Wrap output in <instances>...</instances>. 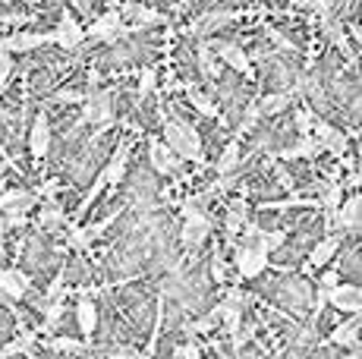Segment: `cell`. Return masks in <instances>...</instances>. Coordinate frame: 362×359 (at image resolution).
Segmentation results:
<instances>
[{
	"instance_id": "6da1fadb",
	"label": "cell",
	"mask_w": 362,
	"mask_h": 359,
	"mask_svg": "<svg viewBox=\"0 0 362 359\" xmlns=\"http://www.w3.org/2000/svg\"><path fill=\"white\" fill-rule=\"evenodd\" d=\"M164 133H167V148L170 151H177L180 158H189V161H202V142L192 126H186L180 120H167Z\"/></svg>"
},
{
	"instance_id": "7a4b0ae2",
	"label": "cell",
	"mask_w": 362,
	"mask_h": 359,
	"mask_svg": "<svg viewBox=\"0 0 362 359\" xmlns=\"http://www.w3.org/2000/svg\"><path fill=\"white\" fill-rule=\"evenodd\" d=\"M183 215H186L183 246H189V249H199V246L208 240V233H211V220L202 215L199 208H192V205H183Z\"/></svg>"
},
{
	"instance_id": "3957f363",
	"label": "cell",
	"mask_w": 362,
	"mask_h": 359,
	"mask_svg": "<svg viewBox=\"0 0 362 359\" xmlns=\"http://www.w3.org/2000/svg\"><path fill=\"white\" fill-rule=\"evenodd\" d=\"M236 268H240L243 278H259L264 268H268V252L255 243H243L236 249Z\"/></svg>"
},
{
	"instance_id": "277c9868",
	"label": "cell",
	"mask_w": 362,
	"mask_h": 359,
	"mask_svg": "<svg viewBox=\"0 0 362 359\" xmlns=\"http://www.w3.org/2000/svg\"><path fill=\"white\" fill-rule=\"evenodd\" d=\"M54 41H57L64 51H76V47L86 41V29L76 23L73 13H66V10L60 13V23H57V29H54Z\"/></svg>"
},
{
	"instance_id": "5b68a950",
	"label": "cell",
	"mask_w": 362,
	"mask_h": 359,
	"mask_svg": "<svg viewBox=\"0 0 362 359\" xmlns=\"http://www.w3.org/2000/svg\"><path fill=\"white\" fill-rule=\"evenodd\" d=\"M208 45H211V51L218 54V60H224V64L233 66L236 73L252 76V64H249L246 51H243L240 45H230V41H208Z\"/></svg>"
},
{
	"instance_id": "8992f818",
	"label": "cell",
	"mask_w": 362,
	"mask_h": 359,
	"mask_svg": "<svg viewBox=\"0 0 362 359\" xmlns=\"http://www.w3.org/2000/svg\"><path fill=\"white\" fill-rule=\"evenodd\" d=\"M82 105L86 107H82V120L79 123H107L110 120V92L107 88L86 95Z\"/></svg>"
},
{
	"instance_id": "52a82bcc",
	"label": "cell",
	"mask_w": 362,
	"mask_h": 359,
	"mask_svg": "<svg viewBox=\"0 0 362 359\" xmlns=\"http://www.w3.org/2000/svg\"><path fill=\"white\" fill-rule=\"evenodd\" d=\"M318 133V145H322V151H331L334 158H344L346 155V145H350V139H346L340 129H334L328 120H315L312 123Z\"/></svg>"
},
{
	"instance_id": "ba28073f",
	"label": "cell",
	"mask_w": 362,
	"mask_h": 359,
	"mask_svg": "<svg viewBox=\"0 0 362 359\" xmlns=\"http://www.w3.org/2000/svg\"><path fill=\"white\" fill-rule=\"evenodd\" d=\"M331 224L340 230H362V196H353L346 205L331 211Z\"/></svg>"
},
{
	"instance_id": "9c48e42d",
	"label": "cell",
	"mask_w": 362,
	"mask_h": 359,
	"mask_svg": "<svg viewBox=\"0 0 362 359\" xmlns=\"http://www.w3.org/2000/svg\"><path fill=\"white\" fill-rule=\"evenodd\" d=\"M328 300L340 312H353V315H362V290L353 287V284H334L328 290Z\"/></svg>"
},
{
	"instance_id": "30bf717a",
	"label": "cell",
	"mask_w": 362,
	"mask_h": 359,
	"mask_svg": "<svg viewBox=\"0 0 362 359\" xmlns=\"http://www.w3.org/2000/svg\"><path fill=\"white\" fill-rule=\"evenodd\" d=\"M123 32H127V29L120 25V13L110 10V13H104V16H98L92 25H88L86 35L92 41H117Z\"/></svg>"
},
{
	"instance_id": "8fae6325",
	"label": "cell",
	"mask_w": 362,
	"mask_h": 359,
	"mask_svg": "<svg viewBox=\"0 0 362 359\" xmlns=\"http://www.w3.org/2000/svg\"><path fill=\"white\" fill-rule=\"evenodd\" d=\"M54 41V32H13V35L4 38V47L6 51H16V54H25V51H35L41 45H51Z\"/></svg>"
},
{
	"instance_id": "7c38bea8",
	"label": "cell",
	"mask_w": 362,
	"mask_h": 359,
	"mask_svg": "<svg viewBox=\"0 0 362 359\" xmlns=\"http://www.w3.org/2000/svg\"><path fill=\"white\" fill-rule=\"evenodd\" d=\"M47 148H51V123H47L45 114H38L32 123V133H29V151H32V158L41 161V158L47 155Z\"/></svg>"
},
{
	"instance_id": "4fadbf2b",
	"label": "cell",
	"mask_w": 362,
	"mask_h": 359,
	"mask_svg": "<svg viewBox=\"0 0 362 359\" xmlns=\"http://www.w3.org/2000/svg\"><path fill=\"white\" fill-rule=\"evenodd\" d=\"M0 293L6 300H23L29 293V278L16 268H0Z\"/></svg>"
},
{
	"instance_id": "5bb4252c",
	"label": "cell",
	"mask_w": 362,
	"mask_h": 359,
	"mask_svg": "<svg viewBox=\"0 0 362 359\" xmlns=\"http://www.w3.org/2000/svg\"><path fill=\"white\" fill-rule=\"evenodd\" d=\"M236 19V13H227V10H214V13H205V16H199L196 23H192V32L196 35H211V32H218V29H224V25H230Z\"/></svg>"
},
{
	"instance_id": "9a60e30c",
	"label": "cell",
	"mask_w": 362,
	"mask_h": 359,
	"mask_svg": "<svg viewBox=\"0 0 362 359\" xmlns=\"http://www.w3.org/2000/svg\"><path fill=\"white\" fill-rule=\"evenodd\" d=\"M148 155H151V167H155L158 174H177V170H180V158H177V151H170L167 145L151 142Z\"/></svg>"
},
{
	"instance_id": "2e32d148",
	"label": "cell",
	"mask_w": 362,
	"mask_h": 359,
	"mask_svg": "<svg viewBox=\"0 0 362 359\" xmlns=\"http://www.w3.org/2000/svg\"><path fill=\"white\" fill-rule=\"evenodd\" d=\"M76 322H79V331L86 337H92L95 328H98V309H95L92 300H88V290H82V296H79V306H76Z\"/></svg>"
},
{
	"instance_id": "e0dca14e",
	"label": "cell",
	"mask_w": 362,
	"mask_h": 359,
	"mask_svg": "<svg viewBox=\"0 0 362 359\" xmlns=\"http://www.w3.org/2000/svg\"><path fill=\"white\" fill-rule=\"evenodd\" d=\"M38 202V196L29 189H6L0 196V211H29Z\"/></svg>"
},
{
	"instance_id": "ac0fdd59",
	"label": "cell",
	"mask_w": 362,
	"mask_h": 359,
	"mask_svg": "<svg viewBox=\"0 0 362 359\" xmlns=\"http://www.w3.org/2000/svg\"><path fill=\"white\" fill-rule=\"evenodd\" d=\"M299 98V92L296 88H287V92H274V95H264L262 98V114H268V117H274V114H281L284 107H290L293 101Z\"/></svg>"
},
{
	"instance_id": "d6986e66",
	"label": "cell",
	"mask_w": 362,
	"mask_h": 359,
	"mask_svg": "<svg viewBox=\"0 0 362 359\" xmlns=\"http://www.w3.org/2000/svg\"><path fill=\"white\" fill-rule=\"evenodd\" d=\"M362 328V315H353L350 322H344L340 328H334L331 341L337 343V347H356V331Z\"/></svg>"
},
{
	"instance_id": "ffe728a7",
	"label": "cell",
	"mask_w": 362,
	"mask_h": 359,
	"mask_svg": "<svg viewBox=\"0 0 362 359\" xmlns=\"http://www.w3.org/2000/svg\"><path fill=\"white\" fill-rule=\"evenodd\" d=\"M199 70H202V76H205L208 82H214V79H218V73H221L218 54L211 51V45H208V41H202V45H199Z\"/></svg>"
},
{
	"instance_id": "44dd1931",
	"label": "cell",
	"mask_w": 362,
	"mask_h": 359,
	"mask_svg": "<svg viewBox=\"0 0 362 359\" xmlns=\"http://www.w3.org/2000/svg\"><path fill=\"white\" fill-rule=\"evenodd\" d=\"M322 29H325V35H328L331 45H337L344 54H350V45H346V32H344V23H340V19H334L331 13H328V16H322Z\"/></svg>"
},
{
	"instance_id": "7402d4cb",
	"label": "cell",
	"mask_w": 362,
	"mask_h": 359,
	"mask_svg": "<svg viewBox=\"0 0 362 359\" xmlns=\"http://www.w3.org/2000/svg\"><path fill=\"white\" fill-rule=\"evenodd\" d=\"M322 151V145H318V139H312V136H303L296 145H290V148H284L277 158H287V161H293V158H312Z\"/></svg>"
},
{
	"instance_id": "603a6c76",
	"label": "cell",
	"mask_w": 362,
	"mask_h": 359,
	"mask_svg": "<svg viewBox=\"0 0 362 359\" xmlns=\"http://www.w3.org/2000/svg\"><path fill=\"white\" fill-rule=\"evenodd\" d=\"M127 155H129V145L127 142H120V148H117V155L110 158V164H107V170H104V180L107 183H120L123 180V170H127Z\"/></svg>"
},
{
	"instance_id": "cb8c5ba5",
	"label": "cell",
	"mask_w": 362,
	"mask_h": 359,
	"mask_svg": "<svg viewBox=\"0 0 362 359\" xmlns=\"http://www.w3.org/2000/svg\"><path fill=\"white\" fill-rule=\"evenodd\" d=\"M127 16H129L136 25H158V23H164V16H161V13L148 10V6H136V0H129V6H127Z\"/></svg>"
},
{
	"instance_id": "d4e9b609",
	"label": "cell",
	"mask_w": 362,
	"mask_h": 359,
	"mask_svg": "<svg viewBox=\"0 0 362 359\" xmlns=\"http://www.w3.org/2000/svg\"><path fill=\"white\" fill-rule=\"evenodd\" d=\"M246 218H249V205L246 202H230V211H227V233L230 237H236V233L243 230V224H246Z\"/></svg>"
},
{
	"instance_id": "484cf974",
	"label": "cell",
	"mask_w": 362,
	"mask_h": 359,
	"mask_svg": "<svg viewBox=\"0 0 362 359\" xmlns=\"http://www.w3.org/2000/svg\"><path fill=\"white\" fill-rule=\"evenodd\" d=\"M64 211H60L57 208V205H54V202H47L45 205V208H41V218H38V224L41 227H45V230H57V227H64Z\"/></svg>"
},
{
	"instance_id": "4316f807",
	"label": "cell",
	"mask_w": 362,
	"mask_h": 359,
	"mask_svg": "<svg viewBox=\"0 0 362 359\" xmlns=\"http://www.w3.org/2000/svg\"><path fill=\"white\" fill-rule=\"evenodd\" d=\"M337 249H340V237H328V240H322V243L315 246V252H312V265H315V268H318V265H325V261H328Z\"/></svg>"
},
{
	"instance_id": "83f0119b",
	"label": "cell",
	"mask_w": 362,
	"mask_h": 359,
	"mask_svg": "<svg viewBox=\"0 0 362 359\" xmlns=\"http://www.w3.org/2000/svg\"><path fill=\"white\" fill-rule=\"evenodd\" d=\"M218 322H221V309H211V312H208L205 319L186 324V331H189V334H208V331L218 328Z\"/></svg>"
},
{
	"instance_id": "f1b7e54d",
	"label": "cell",
	"mask_w": 362,
	"mask_h": 359,
	"mask_svg": "<svg viewBox=\"0 0 362 359\" xmlns=\"http://www.w3.org/2000/svg\"><path fill=\"white\" fill-rule=\"evenodd\" d=\"M284 240H287V233H281V230H271V233L259 230V233H255L252 243H255V246H262L264 252H274L277 246H284Z\"/></svg>"
},
{
	"instance_id": "f546056e",
	"label": "cell",
	"mask_w": 362,
	"mask_h": 359,
	"mask_svg": "<svg viewBox=\"0 0 362 359\" xmlns=\"http://www.w3.org/2000/svg\"><path fill=\"white\" fill-rule=\"evenodd\" d=\"M186 95H189V101H192V107L199 110V114H205V117H218V105L214 101H208L202 92H196L192 86H186Z\"/></svg>"
},
{
	"instance_id": "4dcf8cb0",
	"label": "cell",
	"mask_w": 362,
	"mask_h": 359,
	"mask_svg": "<svg viewBox=\"0 0 362 359\" xmlns=\"http://www.w3.org/2000/svg\"><path fill=\"white\" fill-rule=\"evenodd\" d=\"M236 161H240V142H230L224 148V155L218 158V174H230L236 167Z\"/></svg>"
},
{
	"instance_id": "1f68e13d",
	"label": "cell",
	"mask_w": 362,
	"mask_h": 359,
	"mask_svg": "<svg viewBox=\"0 0 362 359\" xmlns=\"http://www.w3.org/2000/svg\"><path fill=\"white\" fill-rule=\"evenodd\" d=\"M51 350H60V353H86L88 347L82 341H73V337H54Z\"/></svg>"
},
{
	"instance_id": "d6a6232c",
	"label": "cell",
	"mask_w": 362,
	"mask_h": 359,
	"mask_svg": "<svg viewBox=\"0 0 362 359\" xmlns=\"http://www.w3.org/2000/svg\"><path fill=\"white\" fill-rule=\"evenodd\" d=\"M32 334H23L19 341L6 343V347H0V356H13V353H32Z\"/></svg>"
},
{
	"instance_id": "836d02e7",
	"label": "cell",
	"mask_w": 362,
	"mask_h": 359,
	"mask_svg": "<svg viewBox=\"0 0 362 359\" xmlns=\"http://www.w3.org/2000/svg\"><path fill=\"white\" fill-rule=\"evenodd\" d=\"M340 192H344V189H340L337 183H334V186H328V189H325V196L318 199V208H325V211H328V215H331V211H334V208H337V205H340Z\"/></svg>"
},
{
	"instance_id": "e575fe53",
	"label": "cell",
	"mask_w": 362,
	"mask_h": 359,
	"mask_svg": "<svg viewBox=\"0 0 362 359\" xmlns=\"http://www.w3.org/2000/svg\"><path fill=\"white\" fill-rule=\"evenodd\" d=\"M92 230H79V227H73V230H69V246H73V249H88V246H92Z\"/></svg>"
},
{
	"instance_id": "d590c367",
	"label": "cell",
	"mask_w": 362,
	"mask_h": 359,
	"mask_svg": "<svg viewBox=\"0 0 362 359\" xmlns=\"http://www.w3.org/2000/svg\"><path fill=\"white\" fill-rule=\"evenodd\" d=\"M51 101H54V105H82V101H86V95H82V92H69V88H60V92L51 95Z\"/></svg>"
},
{
	"instance_id": "8d00e7d4",
	"label": "cell",
	"mask_w": 362,
	"mask_h": 359,
	"mask_svg": "<svg viewBox=\"0 0 362 359\" xmlns=\"http://www.w3.org/2000/svg\"><path fill=\"white\" fill-rule=\"evenodd\" d=\"M155 92V70H151V66H145L142 70V76H139V95H151Z\"/></svg>"
},
{
	"instance_id": "74e56055",
	"label": "cell",
	"mask_w": 362,
	"mask_h": 359,
	"mask_svg": "<svg viewBox=\"0 0 362 359\" xmlns=\"http://www.w3.org/2000/svg\"><path fill=\"white\" fill-rule=\"evenodd\" d=\"M13 76V60L6 57V51H0V92L6 88V82H10Z\"/></svg>"
},
{
	"instance_id": "f35d334b",
	"label": "cell",
	"mask_w": 362,
	"mask_h": 359,
	"mask_svg": "<svg viewBox=\"0 0 362 359\" xmlns=\"http://www.w3.org/2000/svg\"><path fill=\"white\" fill-rule=\"evenodd\" d=\"M259 117H262V107L259 105H252L246 110V117H243V123H240V133H249V129L255 126V123H259Z\"/></svg>"
},
{
	"instance_id": "ab89813d",
	"label": "cell",
	"mask_w": 362,
	"mask_h": 359,
	"mask_svg": "<svg viewBox=\"0 0 362 359\" xmlns=\"http://www.w3.org/2000/svg\"><path fill=\"white\" fill-rule=\"evenodd\" d=\"M296 129L303 136H309V129H312V117L305 114V110H296Z\"/></svg>"
},
{
	"instance_id": "60d3db41",
	"label": "cell",
	"mask_w": 362,
	"mask_h": 359,
	"mask_svg": "<svg viewBox=\"0 0 362 359\" xmlns=\"http://www.w3.org/2000/svg\"><path fill=\"white\" fill-rule=\"evenodd\" d=\"M309 6L318 13V16H328L331 6H334V0H309Z\"/></svg>"
},
{
	"instance_id": "b9f144b4",
	"label": "cell",
	"mask_w": 362,
	"mask_h": 359,
	"mask_svg": "<svg viewBox=\"0 0 362 359\" xmlns=\"http://www.w3.org/2000/svg\"><path fill=\"white\" fill-rule=\"evenodd\" d=\"M211 278L218 284H224V261H221V255H214V261H211Z\"/></svg>"
},
{
	"instance_id": "7bdbcfd3",
	"label": "cell",
	"mask_w": 362,
	"mask_h": 359,
	"mask_svg": "<svg viewBox=\"0 0 362 359\" xmlns=\"http://www.w3.org/2000/svg\"><path fill=\"white\" fill-rule=\"evenodd\" d=\"M173 353H177V356H199L202 350L196 347V343H186V347H177V350H173Z\"/></svg>"
},
{
	"instance_id": "ee69618b",
	"label": "cell",
	"mask_w": 362,
	"mask_h": 359,
	"mask_svg": "<svg viewBox=\"0 0 362 359\" xmlns=\"http://www.w3.org/2000/svg\"><path fill=\"white\" fill-rule=\"evenodd\" d=\"M334 284H337V271H328L322 281H318V287H322V290H331Z\"/></svg>"
},
{
	"instance_id": "f6af8a7d",
	"label": "cell",
	"mask_w": 362,
	"mask_h": 359,
	"mask_svg": "<svg viewBox=\"0 0 362 359\" xmlns=\"http://www.w3.org/2000/svg\"><path fill=\"white\" fill-rule=\"evenodd\" d=\"M346 32H350L353 41H356V45H359V51H362V25L353 23V25H346Z\"/></svg>"
},
{
	"instance_id": "bcb514c9",
	"label": "cell",
	"mask_w": 362,
	"mask_h": 359,
	"mask_svg": "<svg viewBox=\"0 0 362 359\" xmlns=\"http://www.w3.org/2000/svg\"><path fill=\"white\" fill-rule=\"evenodd\" d=\"M277 180H281V186H287V189H293V180H290V174L284 167H277Z\"/></svg>"
},
{
	"instance_id": "7dc6e473",
	"label": "cell",
	"mask_w": 362,
	"mask_h": 359,
	"mask_svg": "<svg viewBox=\"0 0 362 359\" xmlns=\"http://www.w3.org/2000/svg\"><path fill=\"white\" fill-rule=\"evenodd\" d=\"M69 4H73L79 13H92V0H69Z\"/></svg>"
},
{
	"instance_id": "c3c4849f",
	"label": "cell",
	"mask_w": 362,
	"mask_h": 359,
	"mask_svg": "<svg viewBox=\"0 0 362 359\" xmlns=\"http://www.w3.org/2000/svg\"><path fill=\"white\" fill-rule=\"evenodd\" d=\"M4 233H6V218H4V211H0V243H4Z\"/></svg>"
},
{
	"instance_id": "681fc988",
	"label": "cell",
	"mask_w": 362,
	"mask_h": 359,
	"mask_svg": "<svg viewBox=\"0 0 362 359\" xmlns=\"http://www.w3.org/2000/svg\"><path fill=\"white\" fill-rule=\"evenodd\" d=\"M6 164H10V158H6V161H0V174H4V170H6Z\"/></svg>"
},
{
	"instance_id": "f907efd6",
	"label": "cell",
	"mask_w": 362,
	"mask_h": 359,
	"mask_svg": "<svg viewBox=\"0 0 362 359\" xmlns=\"http://www.w3.org/2000/svg\"><path fill=\"white\" fill-rule=\"evenodd\" d=\"M192 4V0H180V6H189Z\"/></svg>"
},
{
	"instance_id": "816d5d0a",
	"label": "cell",
	"mask_w": 362,
	"mask_h": 359,
	"mask_svg": "<svg viewBox=\"0 0 362 359\" xmlns=\"http://www.w3.org/2000/svg\"><path fill=\"white\" fill-rule=\"evenodd\" d=\"M25 4H35V0H25Z\"/></svg>"
}]
</instances>
